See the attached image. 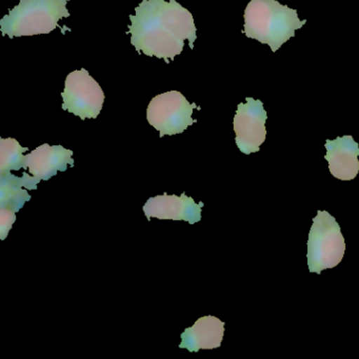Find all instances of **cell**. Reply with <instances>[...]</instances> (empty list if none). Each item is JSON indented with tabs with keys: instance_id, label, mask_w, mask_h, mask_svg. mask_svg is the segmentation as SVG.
Instances as JSON below:
<instances>
[{
	"instance_id": "cell-1",
	"label": "cell",
	"mask_w": 359,
	"mask_h": 359,
	"mask_svg": "<svg viewBox=\"0 0 359 359\" xmlns=\"http://www.w3.org/2000/svg\"><path fill=\"white\" fill-rule=\"evenodd\" d=\"M130 20L128 34L138 53L169 62L182 54L184 41H189L191 49L194 48V18L176 0H142Z\"/></svg>"
},
{
	"instance_id": "cell-2",
	"label": "cell",
	"mask_w": 359,
	"mask_h": 359,
	"mask_svg": "<svg viewBox=\"0 0 359 359\" xmlns=\"http://www.w3.org/2000/svg\"><path fill=\"white\" fill-rule=\"evenodd\" d=\"M243 33L277 52L306 24L297 11L277 0H251L245 10Z\"/></svg>"
},
{
	"instance_id": "cell-3",
	"label": "cell",
	"mask_w": 359,
	"mask_h": 359,
	"mask_svg": "<svg viewBox=\"0 0 359 359\" xmlns=\"http://www.w3.org/2000/svg\"><path fill=\"white\" fill-rule=\"evenodd\" d=\"M70 0H20L9 14L0 20L3 36H34L49 34L60 20L70 18L67 4Z\"/></svg>"
},
{
	"instance_id": "cell-4",
	"label": "cell",
	"mask_w": 359,
	"mask_h": 359,
	"mask_svg": "<svg viewBox=\"0 0 359 359\" xmlns=\"http://www.w3.org/2000/svg\"><path fill=\"white\" fill-rule=\"evenodd\" d=\"M344 252L346 243L335 218L327 211H317L309 233V271L319 275L325 269L335 268L341 262Z\"/></svg>"
},
{
	"instance_id": "cell-5",
	"label": "cell",
	"mask_w": 359,
	"mask_h": 359,
	"mask_svg": "<svg viewBox=\"0 0 359 359\" xmlns=\"http://www.w3.org/2000/svg\"><path fill=\"white\" fill-rule=\"evenodd\" d=\"M196 108V104H190L180 92H165L151 100L147 109V119L159 132V137L176 135L197 123L192 118Z\"/></svg>"
},
{
	"instance_id": "cell-6",
	"label": "cell",
	"mask_w": 359,
	"mask_h": 359,
	"mask_svg": "<svg viewBox=\"0 0 359 359\" xmlns=\"http://www.w3.org/2000/svg\"><path fill=\"white\" fill-rule=\"evenodd\" d=\"M62 97V109L81 121L97 118L104 102L102 87L86 69L73 71L67 76Z\"/></svg>"
},
{
	"instance_id": "cell-7",
	"label": "cell",
	"mask_w": 359,
	"mask_h": 359,
	"mask_svg": "<svg viewBox=\"0 0 359 359\" xmlns=\"http://www.w3.org/2000/svg\"><path fill=\"white\" fill-rule=\"evenodd\" d=\"M266 119L262 100L247 97L245 102L238 104L233 125L235 142L241 153L249 155L260 150L266 137Z\"/></svg>"
},
{
	"instance_id": "cell-8",
	"label": "cell",
	"mask_w": 359,
	"mask_h": 359,
	"mask_svg": "<svg viewBox=\"0 0 359 359\" xmlns=\"http://www.w3.org/2000/svg\"><path fill=\"white\" fill-rule=\"evenodd\" d=\"M205 203H196L192 197L182 193L177 195L163 194L151 197L144 203V215L148 220L151 218L158 219L184 220L190 224H196L201 220V211Z\"/></svg>"
},
{
	"instance_id": "cell-9",
	"label": "cell",
	"mask_w": 359,
	"mask_h": 359,
	"mask_svg": "<svg viewBox=\"0 0 359 359\" xmlns=\"http://www.w3.org/2000/svg\"><path fill=\"white\" fill-rule=\"evenodd\" d=\"M325 161L332 175L337 180H353L359 172V144L351 135L325 142Z\"/></svg>"
},
{
	"instance_id": "cell-10",
	"label": "cell",
	"mask_w": 359,
	"mask_h": 359,
	"mask_svg": "<svg viewBox=\"0 0 359 359\" xmlns=\"http://www.w3.org/2000/svg\"><path fill=\"white\" fill-rule=\"evenodd\" d=\"M73 151L62 146H50L45 144L27 155L29 173L39 182L49 180L58 172H65L69 165H74Z\"/></svg>"
},
{
	"instance_id": "cell-11",
	"label": "cell",
	"mask_w": 359,
	"mask_h": 359,
	"mask_svg": "<svg viewBox=\"0 0 359 359\" xmlns=\"http://www.w3.org/2000/svg\"><path fill=\"white\" fill-rule=\"evenodd\" d=\"M224 334V323L215 316L199 318L194 325L184 330L182 334L180 348L189 352L212 350L222 346Z\"/></svg>"
},
{
	"instance_id": "cell-12",
	"label": "cell",
	"mask_w": 359,
	"mask_h": 359,
	"mask_svg": "<svg viewBox=\"0 0 359 359\" xmlns=\"http://www.w3.org/2000/svg\"><path fill=\"white\" fill-rule=\"evenodd\" d=\"M39 180L30 173H22V177L10 173L0 174V208H8L18 212L25 203L31 201L28 190H37Z\"/></svg>"
},
{
	"instance_id": "cell-13",
	"label": "cell",
	"mask_w": 359,
	"mask_h": 359,
	"mask_svg": "<svg viewBox=\"0 0 359 359\" xmlns=\"http://www.w3.org/2000/svg\"><path fill=\"white\" fill-rule=\"evenodd\" d=\"M28 150L14 138H0V174L27 169V155L24 153Z\"/></svg>"
},
{
	"instance_id": "cell-14",
	"label": "cell",
	"mask_w": 359,
	"mask_h": 359,
	"mask_svg": "<svg viewBox=\"0 0 359 359\" xmlns=\"http://www.w3.org/2000/svg\"><path fill=\"white\" fill-rule=\"evenodd\" d=\"M16 212L0 208V239L5 241L16 220Z\"/></svg>"
}]
</instances>
